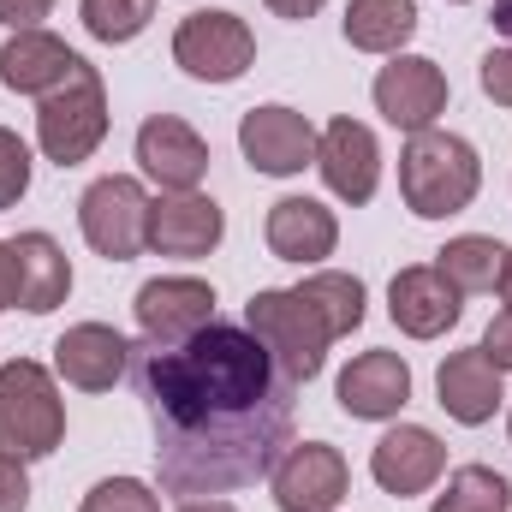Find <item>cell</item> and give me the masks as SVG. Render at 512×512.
Listing matches in <instances>:
<instances>
[{
  "mask_svg": "<svg viewBox=\"0 0 512 512\" xmlns=\"http://www.w3.org/2000/svg\"><path fill=\"white\" fill-rule=\"evenodd\" d=\"M131 382L155 429L167 495L209 501L262 483L292 447L298 382L280 376L245 322H209L179 346H131Z\"/></svg>",
  "mask_w": 512,
  "mask_h": 512,
  "instance_id": "obj_1",
  "label": "cell"
},
{
  "mask_svg": "<svg viewBox=\"0 0 512 512\" xmlns=\"http://www.w3.org/2000/svg\"><path fill=\"white\" fill-rule=\"evenodd\" d=\"M483 191V161L459 131H417L399 149V197L417 221H447L459 209H471Z\"/></svg>",
  "mask_w": 512,
  "mask_h": 512,
  "instance_id": "obj_2",
  "label": "cell"
},
{
  "mask_svg": "<svg viewBox=\"0 0 512 512\" xmlns=\"http://www.w3.org/2000/svg\"><path fill=\"white\" fill-rule=\"evenodd\" d=\"M245 328L268 346V358L280 364V376L298 382V387L322 376L328 346H334L328 322L316 316V304H310L298 286H268V292H256L251 304H245Z\"/></svg>",
  "mask_w": 512,
  "mask_h": 512,
  "instance_id": "obj_3",
  "label": "cell"
},
{
  "mask_svg": "<svg viewBox=\"0 0 512 512\" xmlns=\"http://www.w3.org/2000/svg\"><path fill=\"white\" fill-rule=\"evenodd\" d=\"M66 441V399L36 358L0 364V453L48 459Z\"/></svg>",
  "mask_w": 512,
  "mask_h": 512,
  "instance_id": "obj_4",
  "label": "cell"
},
{
  "mask_svg": "<svg viewBox=\"0 0 512 512\" xmlns=\"http://www.w3.org/2000/svg\"><path fill=\"white\" fill-rule=\"evenodd\" d=\"M108 137V90H102V72L84 60L60 90L42 96L36 108V143L54 167H78L102 149Z\"/></svg>",
  "mask_w": 512,
  "mask_h": 512,
  "instance_id": "obj_5",
  "label": "cell"
},
{
  "mask_svg": "<svg viewBox=\"0 0 512 512\" xmlns=\"http://www.w3.org/2000/svg\"><path fill=\"white\" fill-rule=\"evenodd\" d=\"M78 227H84V245L108 262H131V256L149 245V197L131 173H108L96 179L84 197H78Z\"/></svg>",
  "mask_w": 512,
  "mask_h": 512,
  "instance_id": "obj_6",
  "label": "cell"
},
{
  "mask_svg": "<svg viewBox=\"0 0 512 512\" xmlns=\"http://www.w3.org/2000/svg\"><path fill=\"white\" fill-rule=\"evenodd\" d=\"M256 60V36L245 18H233V12H191V18H179V30H173V66L179 72H191L197 84H233V78H245Z\"/></svg>",
  "mask_w": 512,
  "mask_h": 512,
  "instance_id": "obj_7",
  "label": "cell"
},
{
  "mask_svg": "<svg viewBox=\"0 0 512 512\" xmlns=\"http://www.w3.org/2000/svg\"><path fill=\"white\" fill-rule=\"evenodd\" d=\"M268 483H274L280 512H334L352 495V465L328 441H292L280 453V465L268 471Z\"/></svg>",
  "mask_w": 512,
  "mask_h": 512,
  "instance_id": "obj_8",
  "label": "cell"
},
{
  "mask_svg": "<svg viewBox=\"0 0 512 512\" xmlns=\"http://www.w3.org/2000/svg\"><path fill=\"white\" fill-rule=\"evenodd\" d=\"M131 310H137V334L149 346H179L215 322V286L197 274H161V280L137 286Z\"/></svg>",
  "mask_w": 512,
  "mask_h": 512,
  "instance_id": "obj_9",
  "label": "cell"
},
{
  "mask_svg": "<svg viewBox=\"0 0 512 512\" xmlns=\"http://www.w3.org/2000/svg\"><path fill=\"white\" fill-rule=\"evenodd\" d=\"M376 114H382L393 131L417 137L429 131L441 114H447V72L423 54H393L382 72H376Z\"/></svg>",
  "mask_w": 512,
  "mask_h": 512,
  "instance_id": "obj_10",
  "label": "cell"
},
{
  "mask_svg": "<svg viewBox=\"0 0 512 512\" xmlns=\"http://www.w3.org/2000/svg\"><path fill=\"white\" fill-rule=\"evenodd\" d=\"M316 137L322 131L310 126L298 108H280V102L251 108L239 120V149H245V161H251L256 173H268V179H292V173L316 167Z\"/></svg>",
  "mask_w": 512,
  "mask_h": 512,
  "instance_id": "obj_11",
  "label": "cell"
},
{
  "mask_svg": "<svg viewBox=\"0 0 512 512\" xmlns=\"http://www.w3.org/2000/svg\"><path fill=\"white\" fill-rule=\"evenodd\" d=\"M387 316H393L399 334L435 340V334H447V328L465 316V292H459L435 262H411V268H399L393 286H387Z\"/></svg>",
  "mask_w": 512,
  "mask_h": 512,
  "instance_id": "obj_12",
  "label": "cell"
},
{
  "mask_svg": "<svg viewBox=\"0 0 512 512\" xmlns=\"http://www.w3.org/2000/svg\"><path fill=\"white\" fill-rule=\"evenodd\" d=\"M227 233V215L215 197L203 191H161L149 197V251L155 256H179V262H197L221 245Z\"/></svg>",
  "mask_w": 512,
  "mask_h": 512,
  "instance_id": "obj_13",
  "label": "cell"
},
{
  "mask_svg": "<svg viewBox=\"0 0 512 512\" xmlns=\"http://www.w3.org/2000/svg\"><path fill=\"white\" fill-rule=\"evenodd\" d=\"M316 167H322L328 191L358 209L382 185V143L364 120H328V131L316 137Z\"/></svg>",
  "mask_w": 512,
  "mask_h": 512,
  "instance_id": "obj_14",
  "label": "cell"
},
{
  "mask_svg": "<svg viewBox=\"0 0 512 512\" xmlns=\"http://www.w3.org/2000/svg\"><path fill=\"white\" fill-rule=\"evenodd\" d=\"M137 167L161 191H197L203 173H209V143H203L197 126H185L179 114H149L137 126Z\"/></svg>",
  "mask_w": 512,
  "mask_h": 512,
  "instance_id": "obj_15",
  "label": "cell"
},
{
  "mask_svg": "<svg viewBox=\"0 0 512 512\" xmlns=\"http://www.w3.org/2000/svg\"><path fill=\"white\" fill-rule=\"evenodd\" d=\"M131 370V340L108 322H78L54 340V376L78 393H108Z\"/></svg>",
  "mask_w": 512,
  "mask_h": 512,
  "instance_id": "obj_16",
  "label": "cell"
},
{
  "mask_svg": "<svg viewBox=\"0 0 512 512\" xmlns=\"http://www.w3.org/2000/svg\"><path fill=\"white\" fill-rule=\"evenodd\" d=\"M441 471H447V447H441V435L423 429V423L387 429L382 441H376V453H370V477L382 483L393 501H411V495L435 489Z\"/></svg>",
  "mask_w": 512,
  "mask_h": 512,
  "instance_id": "obj_17",
  "label": "cell"
},
{
  "mask_svg": "<svg viewBox=\"0 0 512 512\" xmlns=\"http://www.w3.org/2000/svg\"><path fill=\"white\" fill-rule=\"evenodd\" d=\"M340 411L358 417V423H387L405 411L411 399V364L399 352H358L346 370H340Z\"/></svg>",
  "mask_w": 512,
  "mask_h": 512,
  "instance_id": "obj_18",
  "label": "cell"
},
{
  "mask_svg": "<svg viewBox=\"0 0 512 512\" xmlns=\"http://www.w3.org/2000/svg\"><path fill=\"white\" fill-rule=\"evenodd\" d=\"M262 239H268V251L280 256V262H298V268H304V262L334 256L340 221H334V209H322L316 197H280V203H268Z\"/></svg>",
  "mask_w": 512,
  "mask_h": 512,
  "instance_id": "obj_19",
  "label": "cell"
},
{
  "mask_svg": "<svg viewBox=\"0 0 512 512\" xmlns=\"http://www.w3.org/2000/svg\"><path fill=\"white\" fill-rule=\"evenodd\" d=\"M78 66H84V60H78L60 36H48L42 24H36V30H12L6 48H0V84L18 90V96H48V90H60Z\"/></svg>",
  "mask_w": 512,
  "mask_h": 512,
  "instance_id": "obj_20",
  "label": "cell"
},
{
  "mask_svg": "<svg viewBox=\"0 0 512 512\" xmlns=\"http://www.w3.org/2000/svg\"><path fill=\"white\" fill-rule=\"evenodd\" d=\"M435 399L453 423L465 429H483L495 411H501V370L483 358V352H447L441 370H435Z\"/></svg>",
  "mask_w": 512,
  "mask_h": 512,
  "instance_id": "obj_21",
  "label": "cell"
},
{
  "mask_svg": "<svg viewBox=\"0 0 512 512\" xmlns=\"http://www.w3.org/2000/svg\"><path fill=\"white\" fill-rule=\"evenodd\" d=\"M6 245H12V268H18V310L48 316L54 304H66V292H72V262H66V251H60L48 233H18V239H6Z\"/></svg>",
  "mask_w": 512,
  "mask_h": 512,
  "instance_id": "obj_22",
  "label": "cell"
},
{
  "mask_svg": "<svg viewBox=\"0 0 512 512\" xmlns=\"http://www.w3.org/2000/svg\"><path fill=\"white\" fill-rule=\"evenodd\" d=\"M417 36V0H352L346 6V42L358 54H399Z\"/></svg>",
  "mask_w": 512,
  "mask_h": 512,
  "instance_id": "obj_23",
  "label": "cell"
},
{
  "mask_svg": "<svg viewBox=\"0 0 512 512\" xmlns=\"http://www.w3.org/2000/svg\"><path fill=\"white\" fill-rule=\"evenodd\" d=\"M501 262H507V245L489 239V233H459L435 251V268L459 286V292H495L501 280Z\"/></svg>",
  "mask_w": 512,
  "mask_h": 512,
  "instance_id": "obj_24",
  "label": "cell"
},
{
  "mask_svg": "<svg viewBox=\"0 0 512 512\" xmlns=\"http://www.w3.org/2000/svg\"><path fill=\"white\" fill-rule=\"evenodd\" d=\"M298 292L316 304V316L328 322V334H334V340H340V334H352V328H364V280H358V274L322 268V274L298 280Z\"/></svg>",
  "mask_w": 512,
  "mask_h": 512,
  "instance_id": "obj_25",
  "label": "cell"
},
{
  "mask_svg": "<svg viewBox=\"0 0 512 512\" xmlns=\"http://www.w3.org/2000/svg\"><path fill=\"white\" fill-rule=\"evenodd\" d=\"M429 512H512V483L489 465H459Z\"/></svg>",
  "mask_w": 512,
  "mask_h": 512,
  "instance_id": "obj_26",
  "label": "cell"
},
{
  "mask_svg": "<svg viewBox=\"0 0 512 512\" xmlns=\"http://www.w3.org/2000/svg\"><path fill=\"white\" fill-rule=\"evenodd\" d=\"M78 12H84V30H90L96 42H131V36L149 30L155 0H84Z\"/></svg>",
  "mask_w": 512,
  "mask_h": 512,
  "instance_id": "obj_27",
  "label": "cell"
},
{
  "mask_svg": "<svg viewBox=\"0 0 512 512\" xmlns=\"http://www.w3.org/2000/svg\"><path fill=\"white\" fill-rule=\"evenodd\" d=\"M78 512H161V495L149 483H137V477H108V483H96L84 495Z\"/></svg>",
  "mask_w": 512,
  "mask_h": 512,
  "instance_id": "obj_28",
  "label": "cell"
},
{
  "mask_svg": "<svg viewBox=\"0 0 512 512\" xmlns=\"http://www.w3.org/2000/svg\"><path fill=\"white\" fill-rule=\"evenodd\" d=\"M24 191H30V149L18 131L0 126V209H18Z\"/></svg>",
  "mask_w": 512,
  "mask_h": 512,
  "instance_id": "obj_29",
  "label": "cell"
},
{
  "mask_svg": "<svg viewBox=\"0 0 512 512\" xmlns=\"http://www.w3.org/2000/svg\"><path fill=\"white\" fill-rule=\"evenodd\" d=\"M483 96H489L495 108H512V42L483 54Z\"/></svg>",
  "mask_w": 512,
  "mask_h": 512,
  "instance_id": "obj_30",
  "label": "cell"
},
{
  "mask_svg": "<svg viewBox=\"0 0 512 512\" xmlns=\"http://www.w3.org/2000/svg\"><path fill=\"white\" fill-rule=\"evenodd\" d=\"M30 507V471L18 453H0V512H24Z\"/></svg>",
  "mask_w": 512,
  "mask_h": 512,
  "instance_id": "obj_31",
  "label": "cell"
},
{
  "mask_svg": "<svg viewBox=\"0 0 512 512\" xmlns=\"http://www.w3.org/2000/svg\"><path fill=\"white\" fill-rule=\"evenodd\" d=\"M477 352H483V358L507 376V370H512V310H501V316L483 328V346H477Z\"/></svg>",
  "mask_w": 512,
  "mask_h": 512,
  "instance_id": "obj_32",
  "label": "cell"
},
{
  "mask_svg": "<svg viewBox=\"0 0 512 512\" xmlns=\"http://www.w3.org/2000/svg\"><path fill=\"white\" fill-rule=\"evenodd\" d=\"M48 12H54V0H0V24H12V30H36Z\"/></svg>",
  "mask_w": 512,
  "mask_h": 512,
  "instance_id": "obj_33",
  "label": "cell"
},
{
  "mask_svg": "<svg viewBox=\"0 0 512 512\" xmlns=\"http://www.w3.org/2000/svg\"><path fill=\"white\" fill-rule=\"evenodd\" d=\"M0 310H18V268H12V245L0 239Z\"/></svg>",
  "mask_w": 512,
  "mask_h": 512,
  "instance_id": "obj_34",
  "label": "cell"
},
{
  "mask_svg": "<svg viewBox=\"0 0 512 512\" xmlns=\"http://www.w3.org/2000/svg\"><path fill=\"white\" fill-rule=\"evenodd\" d=\"M262 6H268L274 18H292V24H304V18H316L328 0H262Z\"/></svg>",
  "mask_w": 512,
  "mask_h": 512,
  "instance_id": "obj_35",
  "label": "cell"
},
{
  "mask_svg": "<svg viewBox=\"0 0 512 512\" xmlns=\"http://www.w3.org/2000/svg\"><path fill=\"white\" fill-rule=\"evenodd\" d=\"M179 512H239L233 501H221V495H209V501H185Z\"/></svg>",
  "mask_w": 512,
  "mask_h": 512,
  "instance_id": "obj_36",
  "label": "cell"
},
{
  "mask_svg": "<svg viewBox=\"0 0 512 512\" xmlns=\"http://www.w3.org/2000/svg\"><path fill=\"white\" fill-rule=\"evenodd\" d=\"M495 292L507 298V310H512V251H507V262H501V280H495Z\"/></svg>",
  "mask_w": 512,
  "mask_h": 512,
  "instance_id": "obj_37",
  "label": "cell"
},
{
  "mask_svg": "<svg viewBox=\"0 0 512 512\" xmlns=\"http://www.w3.org/2000/svg\"><path fill=\"white\" fill-rule=\"evenodd\" d=\"M507 435H512V417H507Z\"/></svg>",
  "mask_w": 512,
  "mask_h": 512,
  "instance_id": "obj_38",
  "label": "cell"
},
{
  "mask_svg": "<svg viewBox=\"0 0 512 512\" xmlns=\"http://www.w3.org/2000/svg\"><path fill=\"white\" fill-rule=\"evenodd\" d=\"M453 6H465V0H453Z\"/></svg>",
  "mask_w": 512,
  "mask_h": 512,
  "instance_id": "obj_39",
  "label": "cell"
}]
</instances>
